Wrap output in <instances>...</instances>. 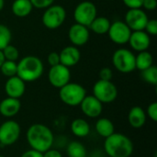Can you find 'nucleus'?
I'll use <instances>...</instances> for the list:
<instances>
[{
  "mask_svg": "<svg viewBox=\"0 0 157 157\" xmlns=\"http://www.w3.org/2000/svg\"><path fill=\"white\" fill-rule=\"evenodd\" d=\"M21 109V103L18 98H6L0 102V114L5 118L15 117Z\"/></svg>",
  "mask_w": 157,
  "mask_h": 157,
  "instance_id": "obj_18",
  "label": "nucleus"
},
{
  "mask_svg": "<svg viewBox=\"0 0 157 157\" xmlns=\"http://www.w3.org/2000/svg\"><path fill=\"white\" fill-rule=\"evenodd\" d=\"M79 106L84 115L91 119L98 118L103 110V104L93 95L86 96Z\"/></svg>",
  "mask_w": 157,
  "mask_h": 157,
  "instance_id": "obj_13",
  "label": "nucleus"
},
{
  "mask_svg": "<svg viewBox=\"0 0 157 157\" xmlns=\"http://www.w3.org/2000/svg\"><path fill=\"white\" fill-rule=\"evenodd\" d=\"M5 6V0H0V11L4 8Z\"/></svg>",
  "mask_w": 157,
  "mask_h": 157,
  "instance_id": "obj_40",
  "label": "nucleus"
},
{
  "mask_svg": "<svg viewBox=\"0 0 157 157\" xmlns=\"http://www.w3.org/2000/svg\"><path fill=\"white\" fill-rule=\"evenodd\" d=\"M21 134L20 125L13 121L8 120L0 125V144L3 146H10L16 144Z\"/></svg>",
  "mask_w": 157,
  "mask_h": 157,
  "instance_id": "obj_8",
  "label": "nucleus"
},
{
  "mask_svg": "<svg viewBox=\"0 0 157 157\" xmlns=\"http://www.w3.org/2000/svg\"><path fill=\"white\" fill-rule=\"evenodd\" d=\"M132 140L123 133L114 132L105 138L104 150L109 157H130L133 153Z\"/></svg>",
  "mask_w": 157,
  "mask_h": 157,
  "instance_id": "obj_2",
  "label": "nucleus"
},
{
  "mask_svg": "<svg viewBox=\"0 0 157 157\" xmlns=\"http://www.w3.org/2000/svg\"><path fill=\"white\" fill-rule=\"evenodd\" d=\"M33 6L29 0H15L12 4V12L17 17H25L32 11Z\"/></svg>",
  "mask_w": 157,
  "mask_h": 157,
  "instance_id": "obj_22",
  "label": "nucleus"
},
{
  "mask_svg": "<svg viewBox=\"0 0 157 157\" xmlns=\"http://www.w3.org/2000/svg\"><path fill=\"white\" fill-rule=\"evenodd\" d=\"M124 5L129 7V9L132 8H142L144 0H122Z\"/></svg>",
  "mask_w": 157,
  "mask_h": 157,
  "instance_id": "obj_34",
  "label": "nucleus"
},
{
  "mask_svg": "<svg viewBox=\"0 0 157 157\" xmlns=\"http://www.w3.org/2000/svg\"><path fill=\"white\" fill-rule=\"evenodd\" d=\"M48 79L52 86L60 89L61 87H63L70 82V69L61 63L54 66H51L48 73Z\"/></svg>",
  "mask_w": 157,
  "mask_h": 157,
  "instance_id": "obj_10",
  "label": "nucleus"
},
{
  "mask_svg": "<svg viewBox=\"0 0 157 157\" xmlns=\"http://www.w3.org/2000/svg\"><path fill=\"white\" fill-rule=\"evenodd\" d=\"M95 129L98 134L103 138H107L115 132V126L108 118H99L95 124Z\"/></svg>",
  "mask_w": 157,
  "mask_h": 157,
  "instance_id": "obj_21",
  "label": "nucleus"
},
{
  "mask_svg": "<svg viewBox=\"0 0 157 157\" xmlns=\"http://www.w3.org/2000/svg\"><path fill=\"white\" fill-rule=\"evenodd\" d=\"M110 24L111 23H110L109 19L107 18L106 17H98L97 16L95 17V19L89 25V28L96 34L103 35V34L108 33Z\"/></svg>",
  "mask_w": 157,
  "mask_h": 157,
  "instance_id": "obj_23",
  "label": "nucleus"
},
{
  "mask_svg": "<svg viewBox=\"0 0 157 157\" xmlns=\"http://www.w3.org/2000/svg\"><path fill=\"white\" fill-rule=\"evenodd\" d=\"M112 77H113V73L110 68L104 67L100 70V72H99V79L100 80L111 81Z\"/></svg>",
  "mask_w": 157,
  "mask_h": 157,
  "instance_id": "obj_33",
  "label": "nucleus"
},
{
  "mask_svg": "<svg viewBox=\"0 0 157 157\" xmlns=\"http://www.w3.org/2000/svg\"><path fill=\"white\" fill-rule=\"evenodd\" d=\"M98 10L94 3L90 1H83L79 3L74 11V18L76 23L89 27L91 22L97 17Z\"/></svg>",
  "mask_w": 157,
  "mask_h": 157,
  "instance_id": "obj_9",
  "label": "nucleus"
},
{
  "mask_svg": "<svg viewBox=\"0 0 157 157\" xmlns=\"http://www.w3.org/2000/svg\"><path fill=\"white\" fill-rule=\"evenodd\" d=\"M48 63L51 66H54L60 63V56L58 52H52L51 53H49L48 55Z\"/></svg>",
  "mask_w": 157,
  "mask_h": 157,
  "instance_id": "obj_35",
  "label": "nucleus"
},
{
  "mask_svg": "<svg viewBox=\"0 0 157 157\" xmlns=\"http://www.w3.org/2000/svg\"><path fill=\"white\" fill-rule=\"evenodd\" d=\"M93 96L102 104H109L116 100L118 97V89L111 81L99 79L93 86Z\"/></svg>",
  "mask_w": 157,
  "mask_h": 157,
  "instance_id": "obj_6",
  "label": "nucleus"
},
{
  "mask_svg": "<svg viewBox=\"0 0 157 157\" xmlns=\"http://www.w3.org/2000/svg\"><path fill=\"white\" fill-rule=\"evenodd\" d=\"M60 56V63L70 68L78 63L81 58V54L77 47L71 45L63 48L62 52L59 53Z\"/></svg>",
  "mask_w": 157,
  "mask_h": 157,
  "instance_id": "obj_17",
  "label": "nucleus"
},
{
  "mask_svg": "<svg viewBox=\"0 0 157 157\" xmlns=\"http://www.w3.org/2000/svg\"><path fill=\"white\" fill-rule=\"evenodd\" d=\"M1 73L6 76V77H12L17 75V63L13 61H7L6 60L3 64L0 67Z\"/></svg>",
  "mask_w": 157,
  "mask_h": 157,
  "instance_id": "obj_26",
  "label": "nucleus"
},
{
  "mask_svg": "<svg viewBox=\"0 0 157 157\" xmlns=\"http://www.w3.org/2000/svg\"><path fill=\"white\" fill-rule=\"evenodd\" d=\"M153 65V55L147 52H140L135 56V67L140 71H144Z\"/></svg>",
  "mask_w": 157,
  "mask_h": 157,
  "instance_id": "obj_24",
  "label": "nucleus"
},
{
  "mask_svg": "<svg viewBox=\"0 0 157 157\" xmlns=\"http://www.w3.org/2000/svg\"><path fill=\"white\" fill-rule=\"evenodd\" d=\"M86 96V90L76 83H68L59 90V98L63 103L70 107L79 106Z\"/></svg>",
  "mask_w": 157,
  "mask_h": 157,
  "instance_id": "obj_4",
  "label": "nucleus"
},
{
  "mask_svg": "<svg viewBox=\"0 0 157 157\" xmlns=\"http://www.w3.org/2000/svg\"><path fill=\"white\" fill-rule=\"evenodd\" d=\"M11 37L12 35L10 29L6 26L0 24V51L10 44Z\"/></svg>",
  "mask_w": 157,
  "mask_h": 157,
  "instance_id": "obj_28",
  "label": "nucleus"
},
{
  "mask_svg": "<svg viewBox=\"0 0 157 157\" xmlns=\"http://www.w3.org/2000/svg\"><path fill=\"white\" fill-rule=\"evenodd\" d=\"M145 32L150 35H156L157 34V20L156 19H148L146 26L144 28Z\"/></svg>",
  "mask_w": 157,
  "mask_h": 157,
  "instance_id": "obj_30",
  "label": "nucleus"
},
{
  "mask_svg": "<svg viewBox=\"0 0 157 157\" xmlns=\"http://www.w3.org/2000/svg\"><path fill=\"white\" fill-rule=\"evenodd\" d=\"M142 77L144 78V80L153 86H156L157 85V68L156 66L152 65L149 68L142 71Z\"/></svg>",
  "mask_w": 157,
  "mask_h": 157,
  "instance_id": "obj_27",
  "label": "nucleus"
},
{
  "mask_svg": "<svg viewBox=\"0 0 157 157\" xmlns=\"http://www.w3.org/2000/svg\"><path fill=\"white\" fill-rule=\"evenodd\" d=\"M3 54H4V57L6 60L7 61H13V62H16L17 59H18V56H19V52H18V50L11 45V44H8L6 47H5L3 50Z\"/></svg>",
  "mask_w": 157,
  "mask_h": 157,
  "instance_id": "obj_29",
  "label": "nucleus"
},
{
  "mask_svg": "<svg viewBox=\"0 0 157 157\" xmlns=\"http://www.w3.org/2000/svg\"><path fill=\"white\" fill-rule=\"evenodd\" d=\"M112 63L121 73L129 74L136 69L135 55L128 49H118L112 55Z\"/></svg>",
  "mask_w": 157,
  "mask_h": 157,
  "instance_id": "obj_5",
  "label": "nucleus"
},
{
  "mask_svg": "<svg viewBox=\"0 0 157 157\" xmlns=\"http://www.w3.org/2000/svg\"><path fill=\"white\" fill-rule=\"evenodd\" d=\"M44 66L41 60L36 56L29 55L22 58L17 63V75L26 82H34L43 74Z\"/></svg>",
  "mask_w": 157,
  "mask_h": 157,
  "instance_id": "obj_3",
  "label": "nucleus"
},
{
  "mask_svg": "<svg viewBox=\"0 0 157 157\" xmlns=\"http://www.w3.org/2000/svg\"><path fill=\"white\" fill-rule=\"evenodd\" d=\"M66 17V11L60 5H52L47 7L42 15V23L49 29H55L61 27Z\"/></svg>",
  "mask_w": 157,
  "mask_h": 157,
  "instance_id": "obj_7",
  "label": "nucleus"
},
{
  "mask_svg": "<svg viewBox=\"0 0 157 157\" xmlns=\"http://www.w3.org/2000/svg\"><path fill=\"white\" fill-rule=\"evenodd\" d=\"M109 39L116 44H125L129 41L132 34L131 29L126 25L124 21L117 20L110 24L108 31Z\"/></svg>",
  "mask_w": 157,
  "mask_h": 157,
  "instance_id": "obj_11",
  "label": "nucleus"
},
{
  "mask_svg": "<svg viewBox=\"0 0 157 157\" xmlns=\"http://www.w3.org/2000/svg\"><path fill=\"white\" fill-rule=\"evenodd\" d=\"M89 35L90 34L88 27H86L78 23L72 25L68 31L69 40L75 47L85 45L89 40Z\"/></svg>",
  "mask_w": 157,
  "mask_h": 157,
  "instance_id": "obj_14",
  "label": "nucleus"
},
{
  "mask_svg": "<svg viewBox=\"0 0 157 157\" xmlns=\"http://www.w3.org/2000/svg\"><path fill=\"white\" fill-rule=\"evenodd\" d=\"M148 19L146 13L142 8H132L127 11L124 22L132 31L144 30Z\"/></svg>",
  "mask_w": 157,
  "mask_h": 157,
  "instance_id": "obj_12",
  "label": "nucleus"
},
{
  "mask_svg": "<svg viewBox=\"0 0 157 157\" xmlns=\"http://www.w3.org/2000/svg\"><path fill=\"white\" fill-rule=\"evenodd\" d=\"M5 61H6V59H5V57H4L3 52L0 51V67H1V65L3 64V63H4Z\"/></svg>",
  "mask_w": 157,
  "mask_h": 157,
  "instance_id": "obj_39",
  "label": "nucleus"
},
{
  "mask_svg": "<svg viewBox=\"0 0 157 157\" xmlns=\"http://www.w3.org/2000/svg\"><path fill=\"white\" fill-rule=\"evenodd\" d=\"M43 157H63L61 152H59L58 150H55V149H49L47 150L46 152H44L42 154Z\"/></svg>",
  "mask_w": 157,
  "mask_h": 157,
  "instance_id": "obj_38",
  "label": "nucleus"
},
{
  "mask_svg": "<svg viewBox=\"0 0 157 157\" xmlns=\"http://www.w3.org/2000/svg\"><path fill=\"white\" fill-rule=\"evenodd\" d=\"M146 10H155L157 7V0H144L143 2V6Z\"/></svg>",
  "mask_w": 157,
  "mask_h": 157,
  "instance_id": "obj_36",
  "label": "nucleus"
},
{
  "mask_svg": "<svg viewBox=\"0 0 157 157\" xmlns=\"http://www.w3.org/2000/svg\"><path fill=\"white\" fill-rule=\"evenodd\" d=\"M5 91L7 97L19 99L26 91V83L17 75L8 77L5 84Z\"/></svg>",
  "mask_w": 157,
  "mask_h": 157,
  "instance_id": "obj_15",
  "label": "nucleus"
},
{
  "mask_svg": "<svg viewBox=\"0 0 157 157\" xmlns=\"http://www.w3.org/2000/svg\"><path fill=\"white\" fill-rule=\"evenodd\" d=\"M0 157H5L4 155H0Z\"/></svg>",
  "mask_w": 157,
  "mask_h": 157,
  "instance_id": "obj_41",
  "label": "nucleus"
},
{
  "mask_svg": "<svg viewBox=\"0 0 157 157\" xmlns=\"http://www.w3.org/2000/svg\"><path fill=\"white\" fill-rule=\"evenodd\" d=\"M33 6V7L36 8H47L50 6L53 5L54 0H29Z\"/></svg>",
  "mask_w": 157,
  "mask_h": 157,
  "instance_id": "obj_32",
  "label": "nucleus"
},
{
  "mask_svg": "<svg viewBox=\"0 0 157 157\" xmlns=\"http://www.w3.org/2000/svg\"><path fill=\"white\" fill-rule=\"evenodd\" d=\"M128 42L134 51L140 52L147 51V49L150 47L151 40L149 34H147L144 30H135L132 31Z\"/></svg>",
  "mask_w": 157,
  "mask_h": 157,
  "instance_id": "obj_16",
  "label": "nucleus"
},
{
  "mask_svg": "<svg viewBox=\"0 0 157 157\" xmlns=\"http://www.w3.org/2000/svg\"><path fill=\"white\" fill-rule=\"evenodd\" d=\"M20 157H43V155H42V153H40L33 149H29V150L24 152Z\"/></svg>",
  "mask_w": 157,
  "mask_h": 157,
  "instance_id": "obj_37",
  "label": "nucleus"
},
{
  "mask_svg": "<svg viewBox=\"0 0 157 157\" xmlns=\"http://www.w3.org/2000/svg\"><path fill=\"white\" fill-rule=\"evenodd\" d=\"M85 157H90V156H87V155H86V156H85Z\"/></svg>",
  "mask_w": 157,
  "mask_h": 157,
  "instance_id": "obj_42",
  "label": "nucleus"
},
{
  "mask_svg": "<svg viewBox=\"0 0 157 157\" xmlns=\"http://www.w3.org/2000/svg\"><path fill=\"white\" fill-rule=\"evenodd\" d=\"M26 137L30 148L42 154L51 149L54 142L52 130L48 126L40 123H35L29 126Z\"/></svg>",
  "mask_w": 157,
  "mask_h": 157,
  "instance_id": "obj_1",
  "label": "nucleus"
},
{
  "mask_svg": "<svg viewBox=\"0 0 157 157\" xmlns=\"http://www.w3.org/2000/svg\"><path fill=\"white\" fill-rule=\"evenodd\" d=\"M146 113L143 108L139 106L132 107L128 114V121L130 125L134 129H140L144 126L146 122Z\"/></svg>",
  "mask_w": 157,
  "mask_h": 157,
  "instance_id": "obj_19",
  "label": "nucleus"
},
{
  "mask_svg": "<svg viewBox=\"0 0 157 157\" xmlns=\"http://www.w3.org/2000/svg\"><path fill=\"white\" fill-rule=\"evenodd\" d=\"M146 116H148L153 121L156 122L157 121V103L153 102L151 103L146 110Z\"/></svg>",
  "mask_w": 157,
  "mask_h": 157,
  "instance_id": "obj_31",
  "label": "nucleus"
},
{
  "mask_svg": "<svg viewBox=\"0 0 157 157\" xmlns=\"http://www.w3.org/2000/svg\"><path fill=\"white\" fill-rule=\"evenodd\" d=\"M66 153L68 157L86 156V149L85 145L77 141H73L67 145Z\"/></svg>",
  "mask_w": 157,
  "mask_h": 157,
  "instance_id": "obj_25",
  "label": "nucleus"
},
{
  "mask_svg": "<svg viewBox=\"0 0 157 157\" xmlns=\"http://www.w3.org/2000/svg\"><path fill=\"white\" fill-rule=\"evenodd\" d=\"M90 125L85 119L77 118L75 119L71 123V132L78 138L86 137L90 133Z\"/></svg>",
  "mask_w": 157,
  "mask_h": 157,
  "instance_id": "obj_20",
  "label": "nucleus"
}]
</instances>
